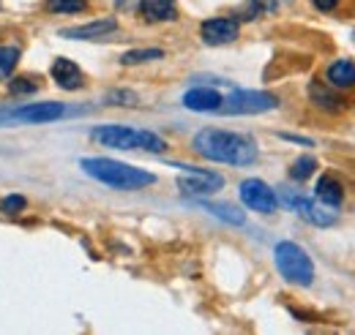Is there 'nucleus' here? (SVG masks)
<instances>
[{"mask_svg":"<svg viewBox=\"0 0 355 335\" xmlns=\"http://www.w3.org/2000/svg\"><path fill=\"white\" fill-rule=\"evenodd\" d=\"M279 107V98L266 90H232L224 96L219 112L222 115H260Z\"/></svg>","mask_w":355,"mask_h":335,"instance_id":"5","label":"nucleus"},{"mask_svg":"<svg viewBox=\"0 0 355 335\" xmlns=\"http://www.w3.org/2000/svg\"><path fill=\"white\" fill-rule=\"evenodd\" d=\"M178 188H180L186 197H208V194L222 191L224 177L216 174V172H208V169L186 167L178 174Z\"/></svg>","mask_w":355,"mask_h":335,"instance_id":"7","label":"nucleus"},{"mask_svg":"<svg viewBox=\"0 0 355 335\" xmlns=\"http://www.w3.org/2000/svg\"><path fill=\"white\" fill-rule=\"evenodd\" d=\"M28 208V202H25V197H19V194H14V197H6V199H0V210L3 212H22V210Z\"/></svg>","mask_w":355,"mask_h":335,"instance_id":"24","label":"nucleus"},{"mask_svg":"<svg viewBox=\"0 0 355 335\" xmlns=\"http://www.w3.org/2000/svg\"><path fill=\"white\" fill-rule=\"evenodd\" d=\"M191 147L197 156L216 161V164H230V167H252L257 161V145L235 131L224 128H202L194 134Z\"/></svg>","mask_w":355,"mask_h":335,"instance_id":"1","label":"nucleus"},{"mask_svg":"<svg viewBox=\"0 0 355 335\" xmlns=\"http://www.w3.org/2000/svg\"><path fill=\"white\" fill-rule=\"evenodd\" d=\"M139 17L145 22H173L178 19L175 0H139Z\"/></svg>","mask_w":355,"mask_h":335,"instance_id":"14","label":"nucleus"},{"mask_svg":"<svg viewBox=\"0 0 355 335\" xmlns=\"http://www.w3.org/2000/svg\"><path fill=\"white\" fill-rule=\"evenodd\" d=\"M66 115V107L58 104V101H42V104H28V107H19L14 112H6L0 115V123L11 120V123H49V120H58Z\"/></svg>","mask_w":355,"mask_h":335,"instance_id":"9","label":"nucleus"},{"mask_svg":"<svg viewBox=\"0 0 355 335\" xmlns=\"http://www.w3.org/2000/svg\"><path fill=\"white\" fill-rule=\"evenodd\" d=\"M80 167L88 177L110 185V188H118V191H139V188H148L156 183L153 172H145V169L115 161V159H83Z\"/></svg>","mask_w":355,"mask_h":335,"instance_id":"2","label":"nucleus"},{"mask_svg":"<svg viewBox=\"0 0 355 335\" xmlns=\"http://www.w3.org/2000/svg\"><path fill=\"white\" fill-rule=\"evenodd\" d=\"M33 90H36V82L28 80V77H19V80L11 82V93H17V96H25V93H33Z\"/></svg>","mask_w":355,"mask_h":335,"instance_id":"25","label":"nucleus"},{"mask_svg":"<svg viewBox=\"0 0 355 335\" xmlns=\"http://www.w3.org/2000/svg\"><path fill=\"white\" fill-rule=\"evenodd\" d=\"M49 74H52V80L60 84L63 90H77V87H83V82H85L80 66L74 60H69V57H55Z\"/></svg>","mask_w":355,"mask_h":335,"instance_id":"13","label":"nucleus"},{"mask_svg":"<svg viewBox=\"0 0 355 335\" xmlns=\"http://www.w3.org/2000/svg\"><path fill=\"white\" fill-rule=\"evenodd\" d=\"M238 194H241V202H243L249 210H254V212L270 215V212H276V208H279V197H276V191H273L268 183H263L260 177H249V180H243Z\"/></svg>","mask_w":355,"mask_h":335,"instance_id":"8","label":"nucleus"},{"mask_svg":"<svg viewBox=\"0 0 355 335\" xmlns=\"http://www.w3.org/2000/svg\"><path fill=\"white\" fill-rule=\"evenodd\" d=\"M88 8V0H46V11L52 14H80Z\"/></svg>","mask_w":355,"mask_h":335,"instance_id":"21","label":"nucleus"},{"mask_svg":"<svg viewBox=\"0 0 355 335\" xmlns=\"http://www.w3.org/2000/svg\"><path fill=\"white\" fill-rule=\"evenodd\" d=\"M309 98L314 101V107H320L325 112H342L345 109V98L336 93V87H331L325 82H311Z\"/></svg>","mask_w":355,"mask_h":335,"instance_id":"15","label":"nucleus"},{"mask_svg":"<svg viewBox=\"0 0 355 335\" xmlns=\"http://www.w3.org/2000/svg\"><path fill=\"white\" fill-rule=\"evenodd\" d=\"M200 208L208 210L211 215H216V218H222L227 224H232V226H241L243 221H246V215L241 212L238 208H232V205H219V202H200Z\"/></svg>","mask_w":355,"mask_h":335,"instance_id":"18","label":"nucleus"},{"mask_svg":"<svg viewBox=\"0 0 355 335\" xmlns=\"http://www.w3.org/2000/svg\"><path fill=\"white\" fill-rule=\"evenodd\" d=\"M241 33V22L235 17H214V19H205L200 25V36L202 42L211 44V46H224V44H232Z\"/></svg>","mask_w":355,"mask_h":335,"instance_id":"10","label":"nucleus"},{"mask_svg":"<svg viewBox=\"0 0 355 335\" xmlns=\"http://www.w3.org/2000/svg\"><path fill=\"white\" fill-rule=\"evenodd\" d=\"M17 60H19V49L17 46H0V82L11 77Z\"/></svg>","mask_w":355,"mask_h":335,"instance_id":"23","label":"nucleus"},{"mask_svg":"<svg viewBox=\"0 0 355 335\" xmlns=\"http://www.w3.org/2000/svg\"><path fill=\"white\" fill-rule=\"evenodd\" d=\"M273 256H276V267H279L284 281H290L295 287H311L314 284V262L298 243H290V240L279 243Z\"/></svg>","mask_w":355,"mask_h":335,"instance_id":"4","label":"nucleus"},{"mask_svg":"<svg viewBox=\"0 0 355 335\" xmlns=\"http://www.w3.org/2000/svg\"><path fill=\"white\" fill-rule=\"evenodd\" d=\"M276 8H279V0H249L243 6V17L246 19H257V17H266Z\"/></svg>","mask_w":355,"mask_h":335,"instance_id":"22","label":"nucleus"},{"mask_svg":"<svg viewBox=\"0 0 355 335\" xmlns=\"http://www.w3.org/2000/svg\"><path fill=\"white\" fill-rule=\"evenodd\" d=\"M311 3H314V8L322 11V14H328V11H334V8L339 6V0H311Z\"/></svg>","mask_w":355,"mask_h":335,"instance_id":"27","label":"nucleus"},{"mask_svg":"<svg viewBox=\"0 0 355 335\" xmlns=\"http://www.w3.org/2000/svg\"><path fill=\"white\" fill-rule=\"evenodd\" d=\"M282 202L290 210H295L304 221H309L311 226H334V224H336V208L322 205L317 197L309 199V197H304V194H298V191L282 188Z\"/></svg>","mask_w":355,"mask_h":335,"instance_id":"6","label":"nucleus"},{"mask_svg":"<svg viewBox=\"0 0 355 335\" xmlns=\"http://www.w3.org/2000/svg\"><path fill=\"white\" fill-rule=\"evenodd\" d=\"M224 96L214 87H191L183 93V107L191 112H219Z\"/></svg>","mask_w":355,"mask_h":335,"instance_id":"11","label":"nucleus"},{"mask_svg":"<svg viewBox=\"0 0 355 335\" xmlns=\"http://www.w3.org/2000/svg\"><path fill=\"white\" fill-rule=\"evenodd\" d=\"M90 139L112 150H148V153L167 150V142L159 134L132 126H98L90 131Z\"/></svg>","mask_w":355,"mask_h":335,"instance_id":"3","label":"nucleus"},{"mask_svg":"<svg viewBox=\"0 0 355 335\" xmlns=\"http://www.w3.org/2000/svg\"><path fill=\"white\" fill-rule=\"evenodd\" d=\"M107 101H110V104H112V101H129V107H134L137 96H134V93H126V90H118V93H110Z\"/></svg>","mask_w":355,"mask_h":335,"instance_id":"26","label":"nucleus"},{"mask_svg":"<svg viewBox=\"0 0 355 335\" xmlns=\"http://www.w3.org/2000/svg\"><path fill=\"white\" fill-rule=\"evenodd\" d=\"M164 57L162 49H129L121 55V63L123 66H137V63H148V60H159Z\"/></svg>","mask_w":355,"mask_h":335,"instance_id":"20","label":"nucleus"},{"mask_svg":"<svg viewBox=\"0 0 355 335\" xmlns=\"http://www.w3.org/2000/svg\"><path fill=\"white\" fill-rule=\"evenodd\" d=\"M314 172H317V159H311V156H301V159H295V161H293V167H290V177H293V180H298V183H304V180H309Z\"/></svg>","mask_w":355,"mask_h":335,"instance_id":"19","label":"nucleus"},{"mask_svg":"<svg viewBox=\"0 0 355 335\" xmlns=\"http://www.w3.org/2000/svg\"><path fill=\"white\" fill-rule=\"evenodd\" d=\"M314 197H317L322 205H328V208H339V205H342V199H345V188H342V183H339L336 177L322 174V177L317 180Z\"/></svg>","mask_w":355,"mask_h":335,"instance_id":"17","label":"nucleus"},{"mask_svg":"<svg viewBox=\"0 0 355 335\" xmlns=\"http://www.w3.org/2000/svg\"><path fill=\"white\" fill-rule=\"evenodd\" d=\"M118 30V19L107 17V19H96V22H88V25H80V28H66L60 30L63 39H74V42H96V39H104L110 33Z\"/></svg>","mask_w":355,"mask_h":335,"instance_id":"12","label":"nucleus"},{"mask_svg":"<svg viewBox=\"0 0 355 335\" xmlns=\"http://www.w3.org/2000/svg\"><path fill=\"white\" fill-rule=\"evenodd\" d=\"M328 84L336 87V90H350L355 87V63L342 57V60H334L328 66Z\"/></svg>","mask_w":355,"mask_h":335,"instance_id":"16","label":"nucleus"}]
</instances>
